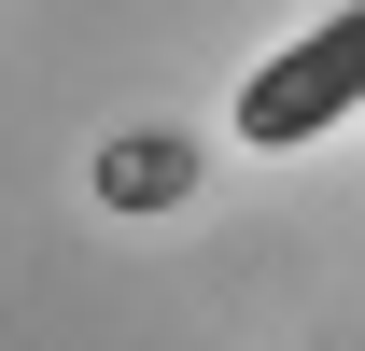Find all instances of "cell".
<instances>
[{
	"label": "cell",
	"mask_w": 365,
	"mask_h": 351,
	"mask_svg": "<svg viewBox=\"0 0 365 351\" xmlns=\"http://www.w3.org/2000/svg\"><path fill=\"white\" fill-rule=\"evenodd\" d=\"M351 113H365V0H337L323 29H295V43L239 85V141H253V155H295V141L351 127Z\"/></svg>",
	"instance_id": "6da1fadb"
}]
</instances>
